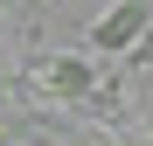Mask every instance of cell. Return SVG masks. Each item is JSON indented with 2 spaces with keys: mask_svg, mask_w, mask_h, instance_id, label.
<instances>
[{
  "mask_svg": "<svg viewBox=\"0 0 153 146\" xmlns=\"http://www.w3.org/2000/svg\"><path fill=\"white\" fill-rule=\"evenodd\" d=\"M146 21H153V7H146V0H118V7L91 28V42H97V49H132V42L146 35Z\"/></svg>",
  "mask_w": 153,
  "mask_h": 146,
  "instance_id": "6da1fadb",
  "label": "cell"
},
{
  "mask_svg": "<svg viewBox=\"0 0 153 146\" xmlns=\"http://www.w3.org/2000/svg\"><path fill=\"white\" fill-rule=\"evenodd\" d=\"M35 84L56 90V97H84V90H91V63H84V56H42V63H35Z\"/></svg>",
  "mask_w": 153,
  "mask_h": 146,
  "instance_id": "7a4b0ae2",
  "label": "cell"
}]
</instances>
